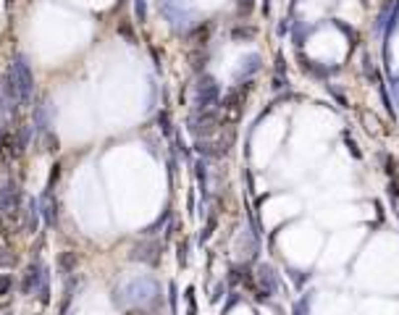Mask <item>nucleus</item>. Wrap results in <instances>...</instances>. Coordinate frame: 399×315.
<instances>
[{"mask_svg":"<svg viewBox=\"0 0 399 315\" xmlns=\"http://www.w3.org/2000/svg\"><path fill=\"white\" fill-rule=\"evenodd\" d=\"M37 297H40L42 305L50 302V276H48V268H45V273H42V281H40V289H37Z\"/></svg>","mask_w":399,"mask_h":315,"instance_id":"10","label":"nucleus"},{"mask_svg":"<svg viewBox=\"0 0 399 315\" xmlns=\"http://www.w3.org/2000/svg\"><path fill=\"white\" fill-rule=\"evenodd\" d=\"M305 310H308V297H302L300 308H294V315H305Z\"/></svg>","mask_w":399,"mask_h":315,"instance_id":"15","label":"nucleus"},{"mask_svg":"<svg viewBox=\"0 0 399 315\" xmlns=\"http://www.w3.org/2000/svg\"><path fill=\"white\" fill-rule=\"evenodd\" d=\"M29 140H32V129L29 126H18L16 134H13V145H16V158L24 155V150L29 147Z\"/></svg>","mask_w":399,"mask_h":315,"instance_id":"7","label":"nucleus"},{"mask_svg":"<svg viewBox=\"0 0 399 315\" xmlns=\"http://www.w3.org/2000/svg\"><path fill=\"white\" fill-rule=\"evenodd\" d=\"M16 210H21V187H18V181L8 179L0 187V216H8Z\"/></svg>","mask_w":399,"mask_h":315,"instance_id":"4","label":"nucleus"},{"mask_svg":"<svg viewBox=\"0 0 399 315\" xmlns=\"http://www.w3.org/2000/svg\"><path fill=\"white\" fill-rule=\"evenodd\" d=\"M257 279H260V284L265 286V297L276 292L278 284H276V276H273V271H271L268 265H260V273H257Z\"/></svg>","mask_w":399,"mask_h":315,"instance_id":"8","label":"nucleus"},{"mask_svg":"<svg viewBox=\"0 0 399 315\" xmlns=\"http://www.w3.org/2000/svg\"><path fill=\"white\" fill-rule=\"evenodd\" d=\"M134 13H137V18H139V24L147 18V5H145V0H134Z\"/></svg>","mask_w":399,"mask_h":315,"instance_id":"13","label":"nucleus"},{"mask_svg":"<svg viewBox=\"0 0 399 315\" xmlns=\"http://www.w3.org/2000/svg\"><path fill=\"white\" fill-rule=\"evenodd\" d=\"M11 71L16 77V84H18V95H21V108L32 105V97H34V74L29 66V58L26 55H16L11 61Z\"/></svg>","mask_w":399,"mask_h":315,"instance_id":"1","label":"nucleus"},{"mask_svg":"<svg viewBox=\"0 0 399 315\" xmlns=\"http://www.w3.org/2000/svg\"><path fill=\"white\" fill-rule=\"evenodd\" d=\"M171 310L176 313V286L171 284Z\"/></svg>","mask_w":399,"mask_h":315,"instance_id":"16","label":"nucleus"},{"mask_svg":"<svg viewBox=\"0 0 399 315\" xmlns=\"http://www.w3.org/2000/svg\"><path fill=\"white\" fill-rule=\"evenodd\" d=\"M42 142H45V150H48V153L58 150V137H55L53 132H45V134H42Z\"/></svg>","mask_w":399,"mask_h":315,"instance_id":"11","label":"nucleus"},{"mask_svg":"<svg viewBox=\"0 0 399 315\" xmlns=\"http://www.w3.org/2000/svg\"><path fill=\"white\" fill-rule=\"evenodd\" d=\"M11 286H13V279H11V276H0V297L11 292Z\"/></svg>","mask_w":399,"mask_h":315,"instance_id":"14","label":"nucleus"},{"mask_svg":"<svg viewBox=\"0 0 399 315\" xmlns=\"http://www.w3.org/2000/svg\"><path fill=\"white\" fill-rule=\"evenodd\" d=\"M218 95H221V87L213 77H202L194 87V108L197 110H210L213 105L218 103Z\"/></svg>","mask_w":399,"mask_h":315,"instance_id":"3","label":"nucleus"},{"mask_svg":"<svg viewBox=\"0 0 399 315\" xmlns=\"http://www.w3.org/2000/svg\"><path fill=\"white\" fill-rule=\"evenodd\" d=\"M42 273H45V265H40V263H32L29 268H26L24 279H21V294H37L40 281H42Z\"/></svg>","mask_w":399,"mask_h":315,"instance_id":"5","label":"nucleus"},{"mask_svg":"<svg viewBox=\"0 0 399 315\" xmlns=\"http://www.w3.org/2000/svg\"><path fill=\"white\" fill-rule=\"evenodd\" d=\"M40 213H42V205L37 200H29L26 202V216H24V226H26V231H34L40 229Z\"/></svg>","mask_w":399,"mask_h":315,"instance_id":"6","label":"nucleus"},{"mask_svg":"<svg viewBox=\"0 0 399 315\" xmlns=\"http://www.w3.org/2000/svg\"><path fill=\"white\" fill-rule=\"evenodd\" d=\"M77 263H79L77 252H63V255L58 257V268H61V273H71L74 268H77Z\"/></svg>","mask_w":399,"mask_h":315,"instance_id":"9","label":"nucleus"},{"mask_svg":"<svg viewBox=\"0 0 399 315\" xmlns=\"http://www.w3.org/2000/svg\"><path fill=\"white\" fill-rule=\"evenodd\" d=\"M16 265V255L11 249H0V268H11Z\"/></svg>","mask_w":399,"mask_h":315,"instance_id":"12","label":"nucleus"},{"mask_svg":"<svg viewBox=\"0 0 399 315\" xmlns=\"http://www.w3.org/2000/svg\"><path fill=\"white\" fill-rule=\"evenodd\" d=\"M129 315H142V313H129Z\"/></svg>","mask_w":399,"mask_h":315,"instance_id":"17","label":"nucleus"},{"mask_svg":"<svg viewBox=\"0 0 399 315\" xmlns=\"http://www.w3.org/2000/svg\"><path fill=\"white\" fill-rule=\"evenodd\" d=\"M21 108V95H18V84L11 66L0 77V113H16Z\"/></svg>","mask_w":399,"mask_h":315,"instance_id":"2","label":"nucleus"}]
</instances>
